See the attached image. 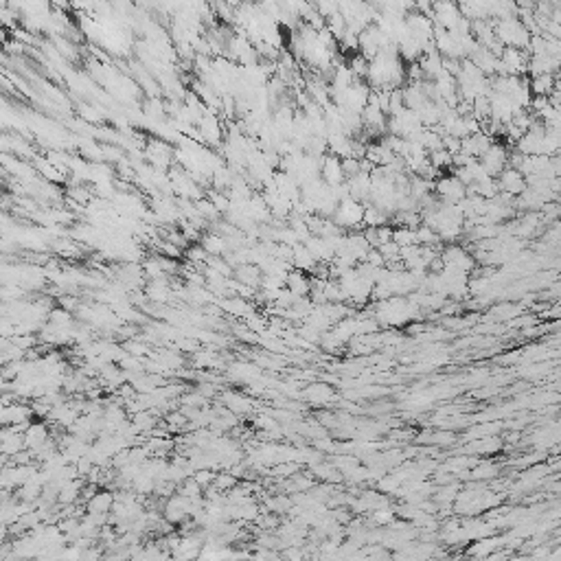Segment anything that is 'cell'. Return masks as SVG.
I'll list each match as a JSON object with an SVG mask.
<instances>
[{
	"instance_id": "cell-14",
	"label": "cell",
	"mask_w": 561,
	"mask_h": 561,
	"mask_svg": "<svg viewBox=\"0 0 561 561\" xmlns=\"http://www.w3.org/2000/svg\"><path fill=\"white\" fill-rule=\"evenodd\" d=\"M305 395H307V399H312L314 404H325L327 399L333 397V392H331V388L325 386V384H314V386L307 388Z\"/></svg>"
},
{
	"instance_id": "cell-2",
	"label": "cell",
	"mask_w": 561,
	"mask_h": 561,
	"mask_svg": "<svg viewBox=\"0 0 561 561\" xmlns=\"http://www.w3.org/2000/svg\"><path fill=\"white\" fill-rule=\"evenodd\" d=\"M432 195L434 198L441 202V204H452V206H456L465 195H467V187L463 185V182L454 176V174H443L441 178H438L434 182V187H432Z\"/></svg>"
},
{
	"instance_id": "cell-11",
	"label": "cell",
	"mask_w": 561,
	"mask_h": 561,
	"mask_svg": "<svg viewBox=\"0 0 561 561\" xmlns=\"http://www.w3.org/2000/svg\"><path fill=\"white\" fill-rule=\"evenodd\" d=\"M316 259L307 252V248L302 246V244H296L292 248V268L294 270H300V272H305V275H314V270H316Z\"/></svg>"
},
{
	"instance_id": "cell-10",
	"label": "cell",
	"mask_w": 561,
	"mask_h": 561,
	"mask_svg": "<svg viewBox=\"0 0 561 561\" xmlns=\"http://www.w3.org/2000/svg\"><path fill=\"white\" fill-rule=\"evenodd\" d=\"M555 88H557L555 75H537V77H528V90L533 97H551Z\"/></svg>"
},
{
	"instance_id": "cell-3",
	"label": "cell",
	"mask_w": 561,
	"mask_h": 561,
	"mask_svg": "<svg viewBox=\"0 0 561 561\" xmlns=\"http://www.w3.org/2000/svg\"><path fill=\"white\" fill-rule=\"evenodd\" d=\"M438 259H441L443 270L463 272V275H472V270L476 266L474 254L459 244H449L447 248H443L441 254H438Z\"/></svg>"
},
{
	"instance_id": "cell-7",
	"label": "cell",
	"mask_w": 561,
	"mask_h": 561,
	"mask_svg": "<svg viewBox=\"0 0 561 561\" xmlns=\"http://www.w3.org/2000/svg\"><path fill=\"white\" fill-rule=\"evenodd\" d=\"M285 290L296 298H305L312 292V277L300 270H290L285 277Z\"/></svg>"
},
{
	"instance_id": "cell-6",
	"label": "cell",
	"mask_w": 561,
	"mask_h": 561,
	"mask_svg": "<svg viewBox=\"0 0 561 561\" xmlns=\"http://www.w3.org/2000/svg\"><path fill=\"white\" fill-rule=\"evenodd\" d=\"M495 182H498L500 193L509 195V198H513V200L518 198V195H522L524 189H526V180H524V176H522L518 169H511V167H507V169L495 178Z\"/></svg>"
},
{
	"instance_id": "cell-4",
	"label": "cell",
	"mask_w": 561,
	"mask_h": 561,
	"mask_svg": "<svg viewBox=\"0 0 561 561\" xmlns=\"http://www.w3.org/2000/svg\"><path fill=\"white\" fill-rule=\"evenodd\" d=\"M362 217H364V206L351 198H346L338 204L336 208V213H333L331 222L338 226L340 231H358L360 226H362Z\"/></svg>"
},
{
	"instance_id": "cell-9",
	"label": "cell",
	"mask_w": 561,
	"mask_h": 561,
	"mask_svg": "<svg viewBox=\"0 0 561 561\" xmlns=\"http://www.w3.org/2000/svg\"><path fill=\"white\" fill-rule=\"evenodd\" d=\"M491 143H493V139H489V136H484L480 132L478 134H472V136H467V139L461 141V154L478 160L484 154V151L489 149Z\"/></svg>"
},
{
	"instance_id": "cell-13",
	"label": "cell",
	"mask_w": 561,
	"mask_h": 561,
	"mask_svg": "<svg viewBox=\"0 0 561 561\" xmlns=\"http://www.w3.org/2000/svg\"><path fill=\"white\" fill-rule=\"evenodd\" d=\"M392 244H395L397 248L417 246L415 229H406V226H395V229H392Z\"/></svg>"
},
{
	"instance_id": "cell-5",
	"label": "cell",
	"mask_w": 561,
	"mask_h": 561,
	"mask_svg": "<svg viewBox=\"0 0 561 561\" xmlns=\"http://www.w3.org/2000/svg\"><path fill=\"white\" fill-rule=\"evenodd\" d=\"M507 160H509V147L500 141H493L489 145V149L478 158L480 167L489 178H498L500 174H502L507 169Z\"/></svg>"
},
{
	"instance_id": "cell-12",
	"label": "cell",
	"mask_w": 561,
	"mask_h": 561,
	"mask_svg": "<svg viewBox=\"0 0 561 561\" xmlns=\"http://www.w3.org/2000/svg\"><path fill=\"white\" fill-rule=\"evenodd\" d=\"M390 220L386 213H382L380 208H375L373 204H367L364 206V217H362V226H367V229H380V226H386Z\"/></svg>"
},
{
	"instance_id": "cell-15",
	"label": "cell",
	"mask_w": 561,
	"mask_h": 561,
	"mask_svg": "<svg viewBox=\"0 0 561 561\" xmlns=\"http://www.w3.org/2000/svg\"><path fill=\"white\" fill-rule=\"evenodd\" d=\"M342 171H344V178H353L360 174V160L358 158H344L342 160Z\"/></svg>"
},
{
	"instance_id": "cell-8",
	"label": "cell",
	"mask_w": 561,
	"mask_h": 561,
	"mask_svg": "<svg viewBox=\"0 0 561 561\" xmlns=\"http://www.w3.org/2000/svg\"><path fill=\"white\" fill-rule=\"evenodd\" d=\"M321 180L325 182L327 187H338L346 180L344 178V171H342V160L340 158H333V156H325L323 162H321Z\"/></svg>"
},
{
	"instance_id": "cell-1",
	"label": "cell",
	"mask_w": 561,
	"mask_h": 561,
	"mask_svg": "<svg viewBox=\"0 0 561 561\" xmlns=\"http://www.w3.org/2000/svg\"><path fill=\"white\" fill-rule=\"evenodd\" d=\"M493 33H495V40L502 44L505 49H518V51L528 49L530 33H528V29L520 22L518 16L505 18V20H495L493 22Z\"/></svg>"
}]
</instances>
